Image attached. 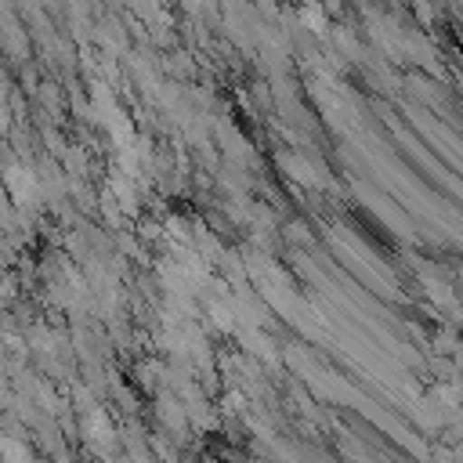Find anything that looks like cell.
Instances as JSON below:
<instances>
[{
    "instance_id": "cell-1",
    "label": "cell",
    "mask_w": 463,
    "mask_h": 463,
    "mask_svg": "<svg viewBox=\"0 0 463 463\" xmlns=\"http://www.w3.org/2000/svg\"><path fill=\"white\" fill-rule=\"evenodd\" d=\"M7 297H11V279H7V275H0V304H4Z\"/></svg>"
}]
</instances>
